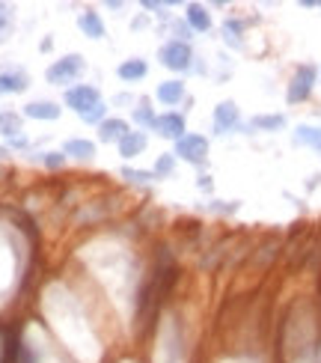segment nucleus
I'll return each mask as SVG.
<instances>
[{"mask_svg": "<svg viewBox=\"0 0 321 363\" xmlns=\"http://www.w3.org/2000/svg\"><path fill=\"white\" fill-rule=\"evenodd\" d=\"M86 72V60L80 57V54H66V57H60V60H54L48 72H45V80H48L51 87H66L71 84L75 87V80L80 78Z\"/></svg>", "mask_w": 321, "mask_h": 363, "instance_id": "1", "label": "nucleus"}, {"mask_svg": "<svg viewBox=\"0 0 321 363\" xmlns=\"http://www.w3.org/2000/svg\"><path fill=\"white\" fill-rule=\"evenodd\" d=\"M158 60H160V66H167L169 72H187L193 66V51L187 42L169 39L158 48Z\"/></svg>", "mask_w": 321, "mask_h": 363, "instance_id": "2", "label": "nucleus"}, {"mask_svg": "<svg viewBox=\"0 0 321 363\" xmlns=\"http://www.w3.org/2000/svg\"><path fill=\"white\" fill-rule=\"evenodd\" d=\"M173 155L187 161V164H193V167H202L205 161H209V140H205L202 134H185L182 140H176Z\"/></svg>", "mask_w": 321, "mask_h": 363, "instance_id": "3", "label": "nucleus"}, {"mask_svg": "<svg viewBox=\"0 0 321 363\" xmlns=\"http://www.w3.org/2000/svg\"><path fill=\"white\" fill-rule=\"evenodd\" d=\"M98 102H102V93H98V87H93V84H75V87H66V93H62V104L71 107L78 116Z\"/></svg>", "mask_w": 321, "mask_h": 363, "instance_id": "4", "label": "nucleus"}, {"mask_svg": "<svg viewBox=\"0 0 321 363\" xmlns=\"http://www.w3.org/2000/svg\"><path fill=\"white\" fill-rule=\"evenodd\" d=\"M312 87H316V66H298L292 75V84H289V93H285V98H289V104H300L307 102V98L312 96Z\"/></svg>", "mask_w": 321, "mask_h": 363, "instance_id": "5", "label": "nucleus"}, {"mask_svg": "<svg viewBox=\"0 0 321 363\" xmlns=\"http://www.w3.org/2000/svg\"><path fill=\"white\" fill-rule=\"evenodd\" d=\"M152 131L158 138H167V140H182L187 125H185V116L176 113V111H167V113H158L155 122H152Z\"/></svg>", "mask_w": 321, "mask_h": 363, "instance_id": "6", "label": "nucleus"}, {"mask_svg": "<svg viewBox=\"0 0 321 363\" xmlns=\"http://www.w3.org/2000/svg\"><path fill=\"white\" fill-rule=\"evenodd\" d=\"M238 122H241V113L235 102H220L214 107V131L217 134H229L232 129H238Z\"/></svg>", "mask_w": 321, "mask_h": 363, "instance_id": "7", "label": "nucleus"}, {"mask_svg": "<svg viewBox=\"0 0 321 363\" xmlns=\"http://www.w3.org/2000/svg\"><path fill=\"white\" fill-rule=\"evenodd\" d=\"M30 87V75L24 69H6L0 72V96H18V93H27Z\"/></svg>", "mask_w": 321, "mask_h": 363, "instance_id": "8", "label": "nucleus"}, {"mask_svg": "<svg viewBox=\"0 0 321 363\" xmlns=\"http://www.w3.org/2000/svg\"><path fill=\"white\" fill-rule=\"evenodd\" d=\"M24 116L27 120H45V122H54L62 116V107L57 102H51V98H36V102L24 104Z\"/></svg>", "mask_w": 321, "mask_h": 363, "instance_id": "9", "label": "nucleus"}, {"mask_svg": "<svg viewBox=\"0 0 321 363\" xmlns=\"http://www.w3.org/2000/svg\"><path fill=\"white\" fill-rule=\"evenodd\" d=\"M116 146H119V155L125 158V161H131V158H137V155H143V152H146V146H149V134L146 131H128L125 134V138L116 143Z\"/></svg>", "mask_w": 321, "mask_h": 363, "instance_id": "10", "label": "nucleus"}, {"mask_svg": "<svg viewBox=\"0 0 321 363\" xmlns=\"http://www.w3.org/2000/svg\"><path fill=\"white\" fill-rule=\"evenodd\" d=\"M146 75H149V63L143 57H128L116 66V78L125 80V84H137V80H143Z\"/></svg>", "mask_w": 321, "mask_h": 363, "instance_id": "11", "label": "nucleus"}, {"mask_svg": "<svg viewBox=\"0 0 321 363\" xmlns=\"http://www.w3.org/2000/svg\"><path fill=\"white\" fill-rule=\"evenodd\" d=\"M155 98L167 107H176L178 102H185V80H160L155 87Z\"/></svg>", "mask_w": 321, "mask_h": 363, "instance_id": "12", "label": "nucleus"}, {"mask_svg": "<svg viewBox=\"0 0 321 363\" xmlns=\"http://www.w3.org/2000/svg\"><path fill=\"white\" fill-rule=\"evenodd\" d=\"M128 131L131 129H128V122H125L122 116H113V120L107 116V120L98 125V140H102V143H119Z\"/></svg>", "mask_w": 321, "mask_h": 363, "instance_id": "13", "label": "nucleus"}, {"mask_svg": "<svg viewBox=\"0 0 321 363\" xmlns=\"http://www.w3.org/2000/svg\"><path fill=\"white\" fill-rule=\"evenodd\" d=\"M78 30L89 36V39H104V21L102 15L95 12V9H84V12L78 15Z\"/></svg>", "mask_w": 321, "mask_h": 363, "instance_id": "14", "label": "nucleus"}, {"mask_svg": "<svg viewBox=\"0 0 321 363\" xmlns=\"http://www.w3.org/2000/svg\"><path fill=\"white\" fill-rule=\"evenodd\" d=\"M185 21H187V27H191L193 33L211 30V15H209V9H205L202 3H187L185 6Z\"/></svg>", "mask_w": 321, "mask_h": 363, "instance_id": "15", "label": "nucleus"}, {"mask_svg": "<svg viewBox=\"0 0 321 363\" xmlns=\"http://www.w3.org/2000/svg\"><path fill=\"white\" fill-rule=\"evenodd\" d=\"M62 155L75 158V161H93L95 158V143L80 140V138H69L66 143H62Z\"/></svg>", "mask_w": 321, "mask_h": 363, "instance_id": "16", "label": "nucleus"}, {"mask_svg": "<svg viewBox=\"0 0 321 363\" xmlns=\"http://www.w3.org/2000/svg\"><path fill=\"white\" fill-rule=\"evenodd\" d=\"M21 131H24V113H15V111L0 113V138L12 140V138H21Z\"/></svg>", "mask_w": 321, "mask_h": 363, "instance_id": "17", "label": "nucleus"}, {"mask_svg": "<svg viewBox=\"0 0 321 363\" xmlns=\"http://www.w3.org/2000/svg\"><path fill=\"white\" fill-rule=\"evenodd\" d=\"M131 120L137 122V129H140V131L152 129V122H155V113H152V104H149V98H140V102L134 104V111H131Z\"/></svg>", "mask_w": 321, "mask_h": 363, "instance_id": "18", "label": "nucleus"}, {"mask_svg": "<svg viewBox=\"0 0 321 363\" xmlns=\"http://www.w3.org/2000/svg\"><path fill=\"white\" fill-rule=\"evenodd\" d=\"M250 125L259 131H280V129H285V116L283 113H259V116H253Z\"/></svg>", "mask_w": 321, "mask_h": 363, "instance_id": "19", "label": "nucleus"}, {"mask_svg": "<svg viewBox=\"0 0 321 363\" xmlns=\"http://www.w3.org/2000/svg\"><path fill=\"white\" fill-rule=\"evenodd\" d=\"M12 33H15V12H12V6L0 3V45H6L12 39Z\"/></svg>", "mask_w": 321, "mask_h": 363, "instance_id": "20", "label": "nucleus"}, {"mask_svg": "<svg viewBox=\"0 0 321 363\" xmlns=\"http://www.w3.org/2000/svg\"><path fill=\"white\" fill-rule=\"evenodd\" d=\"M241 33H244V24H241L238 18H229V21H223V39H226L229 48H241V45H244Z\"/></svg>", "mask_w": 321, "mask_h": 363, "instance_id": "21", "label": "nucleus"}, {"mask_svg": "<svg viewBox=\"0 0 321 363\" xmlns=\"http://www.w3.org/2000/svg\"><path fill=\"white\" fill-rule=\"evenodd\" d=\"M122 176L134 182V185H152V182H160L155 176V170H134V167H122Z\"/></svg>", "mask_w": 321, "mask_h": 363, "instance_id": "22", "label": "nucleus"}, {"mask_svg": "<svg viewBox=\"0 0 321 363\" xmlns=\"http://www.w3.org/2000/svg\"><path fill=\"white\" fill-rule=\"evenodd\" d=\"M294 140L318 149V146H321V129H316V125H300V129L294 131Z\"/></svg>", "mask_w": 321, "mask_h": 363, "instance_id": "23", "label": "nucleus"}, {"mask_svg": "<svg viewBox=\"0 0 321 363\" xmlns=\"http://www.w3.org/2000/svg\"><path fill=\"white\" fill-rule=\"evenodd\" d=\"M80 120H84L86 125H102V122L107 120V104H104V102L93 104V107H89V111H84V113H80Z\"/></svg>", "mask_w": 321, "mask_h": 363, "instance_id": "24", "label": "nucleus"}, {"mask_svg": "<svg viewBox=\"0 0 321 363\" xmlns=\"http://www.w3.org/2000/svg\"><path fill=\"white\" fill-rule=\"evenodd\" d=\"M173 170H176V155H158L155 161V176L158 179H167V176H173Z\"/></svg>", "mask_w": 321, "mask_h": 363, "instance_id": "25", "label": "nucleus"}, {"mask_svg": "<svg viewBox=\"0 0 321 363\" xmlns=\"http://www.w3.org/2000/svg\"><path fill=\"white\" fill-rule=\"evenodd\" d=\"M39 161H42V164L48 167V170H60V167H66V161H69V158L62 155V149H60V152H42Z\"/></svg>", "mask_w": 321, "mask_h": 363, "instance_id": "26", "label": "nucleus"}, {"mask_svg": "<svg viewBox=\"0 0 321 363\" xmlns=\"http://www.w3.org/2000/svg\"><path fill=\"white\" fill-rule=\"evenodd\" d=\"M173 33H176V42H187L193 36V30L187 27V21H173Z\"/></svg>", "mask_w": 321, "mask_h": 363, "instance_id": "27", "label": "nucleus"}, {"mask_svg": "<svg viewBox=\"0 0 321 363\" xmlns=\"http://www.w3.org/2000/svg\"><path fill=\"white\" fill-rule=\"evenodd\" d=\"M209 208H211V212H220V214H232L238 208V203H223V199H214Z\"/></svg>", "mask_w": 321, "mask_h": 363, "instance_id": "28", "label": "nucleus"}, {"mask_svg": "<svg viewBox=\"0 0 321 363\" xmlns=\"http://www.w3.org/2000/svg\"><path fill=\"white\" fill-rule=\"evenodd\" d=\"M167 6H169V3H155V0H143V9H149V12H155V15H167Z\"/></svg>", "mask_w": 321, "mask_h": 363, "instance_id": "29", "label": "nucleus"}, {"mask_svg": "<svg viewBox=\"0 0 321 363\" xmlns=\"http://www.w3.org/2000/svg\"><path fill=\"white\" fill-rule=\"evenodd\" d=\"M27 146H30V140H27L24 134H21V138H12L6 143V149H27Z\"/></svg>", "mask_w": 321, "mask_h": 363, "instance_id": "30", "label": "nucleus"}, {"mask_svg": "<svg viewBox=\"0 0 321 363\" xmlns=\"http://www.w3.org/2000/svg\"><path fill=\"white\" fill-rule=\"evenodd\" d=\"M143 27H146V15H137L131 21V30H143Z\"/></svg>", "mask_w": 321, "mask_h": 363, "instance_id": "31", "label": "nucleus"}, {"mask_svg": "<svg viewBox=\"0 0 321 363\" xmlns=\"http://www.w3.org/2000/svg\"><path fill=\"white\" fill-rule=\"evenodd\" d=\"M202 190H211V176H200V182H196Z\"/></svg>", "mask_w": 321, "mask_h": 363, "instance_id": "32", "label": "nucleus"}, {"mask_svg": "<svg viewBox=\"0 0 321 363\" xmlns=\"http://www.w3.org/2000/svg\"><path fill=\"white\" fill-rule=\"evenodd\" d=\"M6 155H9V149H6V146H0V161H3Z\"/></svg>", "mask_w": 321, "mask_h": 363, "instance_id": "33", "label": "nucleus"}, {"mask_svg": "<svg viewBox=\"0 0 321 363\" xmlns=\"http://www.w3.org/2000/svg\"><path fill=\"white\" fill-rule=\"evenodd\" d=\"M318 149H321V146H318Z\"/></svg>", "mask_w": 321, "mask_h": 363, "instance_id": "34", "label": "nucleus"}]
</instances>
